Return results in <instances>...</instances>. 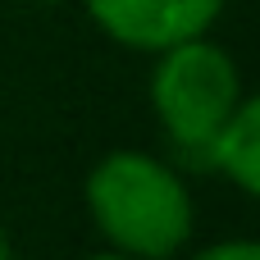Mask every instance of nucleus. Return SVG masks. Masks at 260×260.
<instances>
[{
	"label": "nucleus",
	"mask_w": 260,
	"mask_h": 260,
	"mask_svg": "<svg viewBox=\"0 0 260 260\" xmlns=\"http://www.w3.org/2000/svg\"><path fill=\"white\" fill-rule=\"evenodd\" d=\"M91 18L128 50H169L187 37H201L224 0H87Z\"/></svg>",
	"instance_id": "nucleus-3"
},
{
	"label": "nucleus",
	"mask_w": 260,
	"mask_h": 260,
	"mask_svg": "<svg viewBox=\"0 0 260 260\" xmlns=\"http://www.w3.org/2000/svg\"><path fill=\"white\" fill-rule=\"evenodd\" d=\"M87 210L110 247L165 260L192 233V201L174 169L142 151H110L87 174Z\"/></svg>",
	"instance_id": "nucleus-1"
},
{
	"label": "nucleus",
	"mask_w": 260,
	"mask_h": 260,
	"mask_svg": "<svg viewBox=\"0 0 260 260\" xmlns=\"http://www.w3.org/2000/svg\"><path fill=\"white\" fill-rule=\"evenodd\" d=\"M37 5H59V0H37Z\"/></svg>",
	"instance_id": "nucleus-7"
},
{
	"label": "nucleus",
	"mask_w": 260,
	"mask_h": 260,
	"mask_svg": "<svg viewBox=\"0 0 260 260\" xmlns=\"http://www.w3.org/2000/svg\"><path fill=\"white\" fill-rule=\"evenodd\" d=\"M9 256V242H5V233H0V260Z\"/></svg>",
	"instance_id": "nucleus-6"
},
{
	"label": "nucleus",
	"mask_w": 260,
	"mask_h": 260,
	"mask_svg": "<svg viewBox=\"0 0 260 260\" xmlns=\"http://www.w3.org/2000/svg\"><path fill=\"white\" fill-rule=\"evenodd\" d=\"M151 101H155V114L169 133L174 151L192 165H206L215 133L242 101L238 69L219 46L187 37V41L160 50V64L151 73Z\"/></svg>",
	"instance_id": "nucleus-2"
},
{
	"label": "nucleus",
	"mask_w": 260,
	"mask_h": 260,
	"mask_svg": "<svg viewBox=\"0 0 260 260\" xmlns=\"http://www.w3.org/2000/svg\"><path fill=\"white\" fill-rule=\"evenodd\" d=\"M206 165L210 169H224L247 197L260 192V105L256 101H238V110L215 133Z\"/></svg>",
	"instance_id": "nucleus-4"
},
{
	"label": "nucleus",
	"mask_w": 260,
	"mask_h": 260,
	"mask_svg": "<svg viewBox=\"0 0 260 260\" xmlns=\"http://www.w3.org/2000/svg\"><path fill=\"white\" fill-rule=\"evenodd\" d=\"M224 256H242V260H256L260 251L251 247V242H242V247H210V251H206L201 260H224Z\"/></svg>",
	"instance_id": "nucleus-5"
}]
</instances>
